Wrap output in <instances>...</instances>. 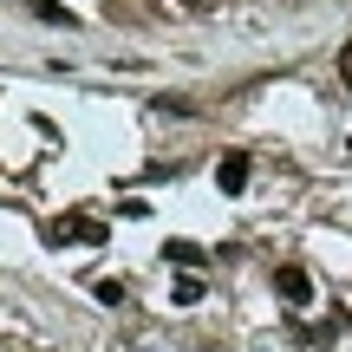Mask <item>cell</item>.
Returning a JSON list of instances; mask_svg holds the SVG:
<instances>
[{
	"label": "cell",
	"instance_id": "obj_4",
	"mask_svg": "<svg viewBox=\"0 0 352 352\" xmlns=\"http://www.w3.org/2000/svg\"><path fill=\"white\" fill-rule=\"evenodd\" d=\"M170 300H176V307H196V300H202V280L189 274V267H183V280L170 287Z\"/></svg>",
	"mask_w": 352,
	"mask_h": 352
},
{
	"label": "cell",
	"instance_id": "obj_9",
	"mask_svg": "<svg viewBox=\"0 0 352 352\" xmlns=\"http://www.w3.org/2000/svg\"><path fill=\"white\" fill-rule=\"evenodd\" d=\"M346 151H352V144H346Z\"/></svg>",
	"mask_w": 352,
	"mask_h": 352
},
{
	"label": "cell",
	"instance_id": "obj_6",
	"mask_svg": "<svg viewBox=\"0 0 352 352\" xmlns=\"http://www.w3.org/2000/svg\"><path fill=\"white\" fill-rule=\"evenodd\" d=\"M26 7H33V13H39V20H52V26H72V13H65V7H59V0H26Z\"/></svg>",
	"mask_w": 352,
	"mask_h": 352
},
{
	"label": "cell",
	"instance_id": "obj_7",
	"mask_svg": "<svg viewBox=\"0 0 352 352\" xmlns=\"http://www.w3.org/2000/svg\"><path fill=\"white\" fill-rule=\"evenodd\" d=\"M91 294H98V307H124V280H91Z\"/></svg>",
	"mask_w": 352,
	"mask_h": 352
},
{
	"label": "cell",
	"instance_id": "obj_1",
	"mask_svg": "<svg viewBox=\"0 0 352 352\" xmlns=\"http://www.w3.org/2000/svg\"><path fill=\"white\" fill-rule=\"evenodd\" d=\"M46 241L52 248H104V241H111V222L91 215V209H59L46 222Z\"/></svg>",
	"mask_w": 352,
	"mask_h": 352
},
{
	"label": "cell",
	"instance_id": "obj_3",
	"mask_svg": "<svg viewBox=\"0 0 352 352\" xmlns=\"http://www.w3.org/2000/svg\"><path fill=\"white\" fill-rule=\"evenodd\" d=\"M215 189H222V196H241V189H248V151H222V164H215Z\"/></svg>",
	"mask_w": 352,
	"mask_h": 352
},
{
	"label": "cell",
	"instance_id": "obj_5",
	"mask_svg": "<svg viewBox=\"0 0 352 352\" xmlns=\"http://www.w3.org/2000/svg\"><path fill=\"white\" fill-rule=\"evenodd\" d=\"M164 254H170V261H176V267H202V248H196V241H170V248H164Z\"/></svg>",
	"mask_w": 352,
	"mask_h": 352
},
{
	"label": "cell",
	"instance_id": "obj_8",
	"mask_svg": "<svg viewBox=\"0 0 352 352\" xmlns=\"http://www.w3.org/2000/svg\"><path fill=\"white\" fill-rule=\"evenodd\" d=\"M340 85L352 91V39H346V46H340Z\"/></svg>",
	"mask_w": 352,
	"mask_h": 352
},
{
	"label": "cell",
	"instance_id": "obj_2",
	"mask_svg": "<svg viewBox=\"0 0 352 352\" xmlns=\"http://www.w3.org/2000/svg\"><path fill=\"white\" fill-rule=\"evenodd\" d=\"M274 294H280L287 307H314V274H307L300 261H280V267H274Z\"/></svg>",
	"mask_w": 352,
	"mask_h": 352
}]
</instances>
